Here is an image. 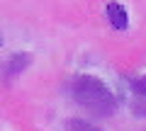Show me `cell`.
<instances>
[{"label":"cell","instance_id":"6da1fadb","mask_svg":"<svg viewBox=\"0 0 146 131\" xmlns=\"http://www.w3.org/2000/svg\"><path fill=\"white\" fill-rule=\"evenodd\" d=\"M71 95L83 109L98 117H110L117 109V97L100 78L93 75H78L71 80Z\"/></svg>","mask_w":146,"mask_h":131},{"label":"cell","instance_id":"7a4b0ae2","mask_svg":"<svg viewBox=\"0 0 146 131\" xmlns=\"http://www.w3.org/2000/svg\"><path fill=\"white\" fill-rule=\"evenodd\" d=\"M105 12H107V20H110V24L115 27V29H127L129 17H127V10H124L122 3H107Z\"/></svg>","mask_w":146,"mask_h":131},{"label":"cell","instance_id":"3957f363","mask_svg":"<svg viewBox=\"0 0 146 131\" xmlns=\"http://www.w3.org/2000/svg\"><path fill=\"white\" fill-rule=\"evenodd\" d=\"M29 61H32L29 53H12V56L7 58V63H5V80H10V78H15V75H20L22 70L29 66Z\"/></svg>","mask_w":146,"mask_h":131},{"label":"cell","instance_id":"277c9868","mask_svg":"<svg viewBox=\"0 0 146 131\" xmlns=\"http://www.w3.org/2000/svg\"><path fill=\"white\" fill-rule=\"evenodd\" d=\"M68 131H102V129L90 124V121H83V119H71L68 121Z\"/></svg>","mask_w":146,"mask_h":131},{"label":"cell","instance_id":"5b68a950","mask_svg":"<svg viewBox=\"0 0 146 131\" xmlns=\"http://www.w3.org/2000/svg\"><path fill=\"white\" fill-rule=\"evenodd\" d=\"M129 88H131V92H136L139 97H144V100H146V75L134 78V80L129 83Z\"/></svg>","mask_w":146,"mask_h":131},{"label":"cell","instance_id":"8992f818","mask_svg":"<svg viewBox=\"0 0 146 131\" xmlns=\"http://www.w3.org/2000/svg\"><path fill=\"white\" fill-rule=\"evenodd\" d=\"M3 44H5V37H3V32H0V46H3Z\"/></svg>","mask_w":146,"mask_h":131}]
</instances>
